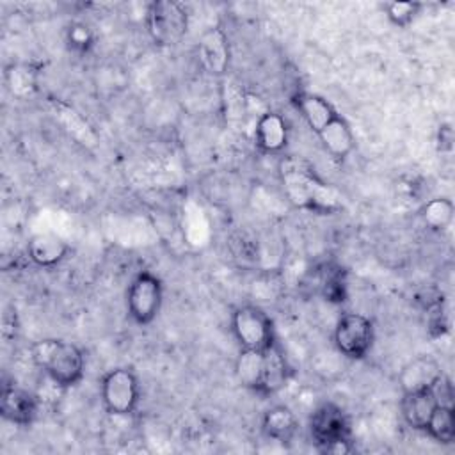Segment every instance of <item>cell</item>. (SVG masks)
<instances>
[{
    "label": "cell",
    "instance_id": "6da1fadb",
    "mask_svg": "<svg viewBox=\"0 0 455 455\" xmlns=\"http://www.w3.org/2000/svg\"><path fill=\"white\" fill-rule=\"evenodd\" d=\"M279 174L283 192L295 208L320 215H331L341 210L339 192L320 180L307 164L295 158L283 160Z\"/></svg>",
    "mask_w": 455,
    "mask_h": 455
},
{
    "label": "cell",
    "instance_id": "7a4b0ae2",
    "mask_svg": "<svg viewBox=\"0 0 455 455\" xmlns=\"http://www.w3.org/2000/svg\"><path fill=\"white\" fill-rule=\"evenodd\" d=\"M34 364L60 389L76 386L84 377V354L82 350L64 339L44 338L30 347Z\"/></svg>",
    "mask_w": 455,
    "mask_h": 455
},
{
    "label": "cell",
    "instance_id": "3957f363",
    "mask_svg": "<svg viewBox=\"0 0 455 455\" xmlns=\"http://www.w3.org/2000/svg\"><path fill=\"white\" fill-rule=\"evenodd\" d=\"M309 435L322 453L352 451V430L347 412L334 402L320 403L309 418Z\"/></svg>",
    "mask_w": 455,
    "mask_h": 455
},
{
    "label": "cell",
    "instance_id": "277c9868",
    "mask_svg": "<svg viewBox=\"0 0 455 455\" xmlns=\"http://www.w3.org/2000/svg\"><path fill=\"white\" fill-rule=\"evenodd\" d=\"M146 27L158 46H174L188 30V12L178 2L155 0L146 12Z\"/></svg>",
    "mask_w": 455,
    "mask_h": 455
},
{
    "label": "cell",
    "instance_id": "5b68a950",
    "mask_svg": "<svg viewBox=\"0 0 455 455\" xmlns=\"http://www.w3.org/2000/svg\"><path fill=\"white\" fill-rule=\"evenodd\" d=\"M101 403L105 411L112 416H130L140 398V386L139 379L132 368L117 366L108 370L100 386Z\"/></svg>",
    "mask_w": 455,
    "mask_h": 455
},
{
    "label": "cell",
    "instance_id": "8992f818",
    "mask_svg": "<svg viewBox=\"0 0 455 455\" xmlns=\"http://www.w3.org/2000/svg\"><path fill=\"white\" fill-rule=\"evenodd\" d=\"M231 332L240 348L265 350L277 339L272 318L254 304H243L233 311Z\"/></svg>",
    "mask_w": 455,
    "mask_h": 455
},
{
    "label": "cell",
    "instance_id": "52a82bcc",
    "mask_svg": "<svg viewBox=\"0 0 455 455\" xmlns=\"http://www.w3.org/2000/svg\"><path fill=\"white\" fill-rule=\"evenodd\" d=\"M164 302V284L158 275L140 270L126 290V311L137 325H149L160 313Z\"/></svg>",
    "mask_w": 455,
    "mask_h": 455
},
{
    "label": "cell",
    "instance_id": "ba28073f",
    "mask_svg": "<svg viewBox=\"0 0 455 455\" xmlns=\"http://www.w3.org/2000/svg\"><path fill=\"white\" fill-rule=\"evenodd\" d=\"M375 341L373 322L361 313H343L334 327L338 352L352 361L364 359Z\"/></svg>",
    "mask_w": 455,
    "mask_h": 455
},
{
    "label": "cell",
    "instance_id": "9c48e42d",
    "mask_svg": "<svg viewBox=\"0 0 455 455\" xmlns=\"http://www.w3.org/2000/svg\"><path fill=\"white\" fill-rule=\"evenodd\" d=\"M39 411V400L34 393L18 387V386H4L0 396V414L5 421L28 427L36 419Z\"/></svg>",
    "mask_w": 455,
    "mask_h": 455
},
{
    "label": "cell",
    "instance_id": "30bf717a",
    "mask_svg": "<svg viewBox=\"0 0 455 455\" xmlns=\"http://www.w3.org/2000/svg\"><path fill=\"white\" fill-rule=\"evenodd\" d=\"M290 128L279 112H265L258 117L254 128V142L261 153H281L288 144Z\"/></svg>",
    "mask_w": 455,
    "mask_h": 455
},
{
    "label": "cell",
    "instance_id": "8fae6325",
    "mask_svg": "<svg viewBox=\"0 0 455 455\" xmlns=\"http://www.w3.org/2000/svg\"><path fill=\"white\" fill-rule=\"evenodd\" d=\"M290 366L286 361V355L275 339L268 348L263 350V373H261V382L258 387L259 396H272L279 393L288 379H290Z\"/></svg>",
    "mask_w": 455,
    "mask_h": 455
},
{
    "label": "cell",
    "instance_id": "7c38bea8",
    "mask_svg": "<svg viewBox=\"0 0 455 455\" xmlns=\"http://www.w3.org/2000/svg\"><path fill=\"white\" fill-rule=\"evenodd\" d=\"M441 377H443L441 364L434 357L418 355L402 368L398 380H400L402 393H409V391L434 387Z\"/></svg>",
    "mask_w": 455,
    "mask_h": 455
},
{
    "label": "cell",
    "instance_id": "4fadbf2b",
    "mask_svg": "<svg viewBox=\"0 0 455 455\" xmlns=\"http://www.w3.org/2000/svg\"><path fill=\"white\" fill-rule=\"evenodd\" d=\"M437 396L432 387L402 393L400 412L407 427L412 430H425L434 409L437 407Z\"/></svg>",
    "mask_w": 455,
    "mask_h": 455
},
{
    "label": "cell",
    "instance_id": "5bb4252c",
    "mask_svg": "<svg viewBox=\"0 0 455 455\" xmlns=\"http://www.w3.org/2000/svg\"><path fill=\"white\" fill-rule=\"evenodd\" d=\"M27 254L34 265L50 268L59 265L69 254V245L64 238L53 233H37L30 236Z\"/></svg>",
    "mask_w": 455,
    "mask_h": 455
},
{
    "label": "cell",
    "instance_id": "9a60e30c",
    "mask_svg": "<svg viewBox=\"0 0 455 455\" xmlns=\"http://www.w3.org/2000/svg\"><path fill=\"white\" fill-rule=\"evenodd\" d=\"M291 103L315 133H318L325 124H329L338 116L336 108L325 98L315 92L299 91L291 96Z\"/></svg>",
    "mask_w": 455,
    "mask_h": 455
},
{
    "label": "cell",
    "instance_id": "2e32d148",
    "mask_svg": "<svg viewBox=\"0 0 455 455\" xmlns=\"http://www.w3.org/2000/svg\"><path fill=\"white\" fill-rule=\"evenodd\" d=\"M322 148L334 158L345 160L355 148V137L350 124L339 114L316 133Z\"/></svg>",
    "mask_w": 455,
    "mask_h": 455
},
{
    "label": "cell",
    "instance_id": "e0dca14e",
    "mask_svg": "<svg viewBox=\"0 0 455 455\" xmlns=\"http://www.w3.org/2000/svg\"><path fill=\"white\" fill-rule=\"evenodd\" d=\"M263 434L281 444H288L299 432V418L288 405H272L261 418Z\"/></svg>",
    "mask_w": 455,
    "mask_h": 455
},
{
    "label": "cell",
    "instance_id": "ac0fdd59",
    "mask_svg": "<svg viewBox=\"0 0 455 455\" xmlns=\"http://www.w3.org/2000/svg\"><path fill=\"white\" fill-rule=\"evenodd\" d=\"M199 57L203 66L212 75H222L229 62V48H228V37L219 28H208L201 41H199Z\"/></svg>",
    "mask_w": 455,
    "mask_h": 455
},
{
    "label": "cell",
    "instance_id": "d6986e66",
    "mask_svg": "<svg viewBox=\"0 0 455 455\" xmlns=\"http://www.w3.org/2000/svg\"><path fill=\"white\" fill-rule=\"evenodd\" d=\"M261 373H263V350L240 348L238 357L235 361V375L238 382L243 387L258 393Z\"/></svg>",
    "mask_w": 455,
    "mask_h": 455
},
{
    "label": "cell",
    "instance_id": "ffe728a7",
    "mask_svg": "<svg viewBox=\"0 0 455 455\" xmlns=\"http://www.w3.org/2000/svg\"><path fill=\"white\" fill-rule=\"evenodd\" d=\"M423 224L435 233H443L446 231L451 222H453V215H455V206L451 203V199L448 197H434L430 201H427L419 212Z\"/></svg>",
    "mask_w": 455,
    "mask_h": 455
},
{
    "label": "cell",
    "instance_id": "44dd1931",
    "mask_svg": "<svg viewBox=\"0 0 455 455\" xmlns=\"http://www.w3.org/2000/svg\"><path fill=\"white\" fill-rule=\"evenodd\" d=\"M434 441L441 444H451L455 441V411L453 405L437 403L425 430Z\"/></svg>",
    "mask_w": 455,
    "mask_h": 455
},
{
    "label": "cell",
    "instance_id": "7402d4cb",
    "mask_svg": "<svg viewBox=\"0 0 455 455\" xmlns=\"http://www.w3.org/2000/svg\"><path fill=\"white\" fill-rule=\"evenodd\" d=\"M322 297L331 304H343L348 297L347 272L339 265H327L320 277Z\"/></svg>",
    "mask_w": 455,
    "mask_h": 455
},
{
    "label": "cell",
    "instance_id": "603a6c76",
    "mask_svg": "<svg viewBox=\"0 0 455 455\" xmlns=\"http://www.w3.org/2000/svg\"><path fill=\"white\" fill-rule=\"evenodd\" d=\"M421 7L423 4L419 2H387L384 5V12L391 25L398 28H405L416 20Z\"/></svg>",
    "mask_w": 455,
    "mask_h": 455
},
{
    "label": "cell",
    "instance_id": "cb8c5ba5",
    "mask_svg": "<svg viewBox=\"0 0 455 455\" xmlns=\"http://www.w3.org/2000/svg\"><path fill=\"white\" fill-rule=\"evenodd\" d=\"M66 43L76 53H87L94 46V34L85 23H71L66 30Z\"/></svg>",
    "mask_w": 455,
    "mask_h": 455
},
{
    "label": "cell",
    "instance_id": "d4e9b609",
    "mask_svg": "<svg viewBox=\"0 0 455 455\" xmlns=\"http://www.w3.org/2000/svg\"><path fill=\"white\" fill-rule=\"evenodd\" d=\"M437 149L441 153H450L453 149V130L446 123L437 130Z\"/></svg>",
    "mask_w": 455,
    "mask_h": 455
}]
</instances>
